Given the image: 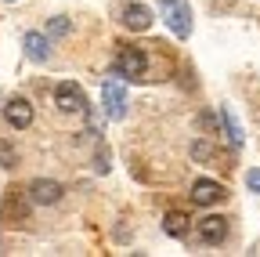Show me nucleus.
<instances>
[{"mask_svg": "<svg viewBox=\"0 0 260 257\" xmlns=\"http://www.w3.org/2000/svg\"><path fill=\"white\" fill-rule=\"evenodd\" d=\"M116 73L126 76V80H145V73H148L145 51L134 47V44H119V51H116Z\"/></svg>", "mask_w": 260, "mask_h": 257, "instance_id": "1", "label": "nucleus"}, {"mask_svg": "<svg viewBox=\"0 0 260 257\" xmlns=\"http://www.w3.org/2000/svg\"><path fill=\"white\" fill-rule=\"evenodd\" d=\"M159 8H162V18H167L170 33L177 40H188L191 37V8H188V0H159Z\"/></svg>", "mask_w": 260, "mask_h": 257, "instance_id": "2", "label": "nucleus"}, {"mask_svg": "<svg viewBox=\"0 0 260 257\" xmlns=\"http://www.w3.org/2000/svg\"><path fill=\"white\" fill-rule=\"evenodd\" d=\"M0 221H4V224H15V229H22V224L29 221V192H22V188H8L4 207H0Z\"/></svg>", "mask_w": 260, "mask_h": 257, "instance_id": "3", "label": "nucleus"}, {"mask_svg": "<svg viewBox=\"0 0 260 257\" xmlns=\"http://www.w3.org/2000/svg\"><path fill=\"white\" fill-rule=\"evenodd\" d=\"M102 105H105L109 120H123L126 116V87H123L119 76H109L102 83Z\"/></svg>", "mask_w": 260, "mask_h": 257, "instance_id": "4", "label": "nucleus"}, {"mask_svg": "<svg viewBox=\"0 0 260 257\" xmlns=\"http://www.w3.org/2000/svg\"><path fill=\"white\" fill-rule=\"evenodd\" d=\"M54 102L61 112H87V98H83L80 83H73V80H61L54 87Z\"/></svg>", "mask_w": 260, "mask_h": 257, "instance_id": "5", "label": "nucleus"}, {"mask_svg": "<svg viewBox=\"0 0 260 257\" xmlns=\"http://www.w3.org/2000/svg\"><path fill=\"white\" fill-rule=\"evenodd\" d=\"M228 199V192H224V185L220 181H213V178H199L191 185V203L195 207H217V203H224Z\"/></svg>", "mask_w": 260, "mask_h": 257, "instance_id": "6", "label": "nucleus"}, {"mask_svg": "<svg viewBox=\"0 0 260 257\" xmlns=\"http://www.w3.org/2000/svg\"><path fill=\"white\" fill-rule=\"evenodd\" d=\"M29 203H37V207H54L61 199V181H51V178H37V181H29Z\"/></svg>", "mask_w": 260, "mask_h": 257, "instance_id": "7", "label": "nucleus"}, {"mask_svg": "<svg viewBox=\"0 0 260 257\" xmlns=\"http://www.w3.org/2000/svg\"><path fill=\"white\" fill-rule=\"evenodd\" d=\"M119 18H123V25L130 29V33H145V29H152V8H145V4H123V11H119Z\"/></svg>", "mask_w": 260, "mask_h": 257, "instance_id": "8", "label": "nucleus"}, {"mask_svg": "<svg viewBox=\"0 0 260 257\" xmlns=\"http://www.w3.org/2000/svg\"><path fill=\"white\" fill-rule=\"evenodd\" d=\"M199 239L210 243V246L224 243V239H228V217H220V214H206V217L199 221Z\"/></svg>", "mask_w": 260, "mask_h": 257, "instance_id": "9", "label": "nucleus"}, {"mask_svg": "<svg viewBox=\"0 0 260 257\" xmlns=\"http://www.w3.org/2000/svg\"><path fill=\"white\" fill-rule=\"evenodd\" d=\"M4 120H8L11 127H18V131H25V127L32 123V105H29L25 98H11V102L4 105Z\"/></svg>", "mask_w": 260, "mask_h": 257, "instance_id": "10", "label": "nucleus"}, {"mask_svg": "<svg viewBox=\"0 0 260 257\" xmlns=\"http://www.w3.org/2000/svg\"><path fill=\"white\" fill-rule=\"evenodd\" d=\"M25 54L32 58V62H47L51 58V40L44 37V33H25Z\"/></svg>", "mask_w": 260, "mask_h": 257, "instance_id": "11", "label": "nucleus"}, {"mask_svg": "<svg viewBox=\"0 0 260 257\" xmlns=\"http://www.w3.org/2000/svg\"><path fill=\"white\" fill-rule=\"evenodd\" d=\"M188 214L184 210H170L167 217H162V232H167V236H174V239H184L188 236Z\"/></svg>", "mask_w": 260, "mask_h": 257, "instance_id": "12", "label": "nucleus"}, {"mask_svg": "<svg viewBox=\"0 0 260 257\" xmlns=\"http://www.w3.org/2000/svg\"><path fill=\"white\" fill-rule=\"evenodd\" d=\"M220 120H224V134H228V141L239 149V145H242V127L235 123V116L228 112V109H220Z\"/></svg>", "mask_w": 260, "mask_h": 257, "instance_id": "13", "label": "nucleus"}, {"mask_svg": "<svg viewBox=\"0 0 260 257\" xmlns=\"http://www.w3.org/2000/svg\"><path fill=\"white\" fill-rule=\"evenodd\" d=\"M191 159H199V163H213L217 152H213L210 141H195V145H191Z\"/></svg>", "mask_w": 260, "mask_h": 257, "instance_id": "14", "label": "nucleus"}, {"mask_svg": "<svg viewBox=\"0 0 260 257\" xmlns=\"http://www.w3.org/2000/svg\"><path fill=\"white\" fill-rule=\"evenodd\" d=\"M69 29H73V25H69V18H61V15H58V18H51V22H47V37H65Z\"/></svg>", "mask_w": 260, "mask_h": 257, "instance_id": "15", "label": "nucleus"}, {"mask_svg": "<svg viewBox=\"0 0 260 257\" xmlns=\"http://www.w3.org/2000/svg\"><path fill=\"white\" fill-rule=\"evenodd\" d=\"M246 185H249V192H260V167L246 174Z\"/></svg>", "mask_w": 260, "mask_h": 257, "instance_id": "16", "label": "nucleus"}, {"mask_svg": "<svg viewBox=\"0 0 260 257\" xmlns=\"http://www.w3.org/2000/svg\"><path fill=\"white\" fill-rule=\"evenodd\" d=\"M4 4H15V0H4Z\"/></svg>", "mask_w": 260, "mask_h": 257, "instance_id": "17", "label": "nucleus"}]
</instances>
